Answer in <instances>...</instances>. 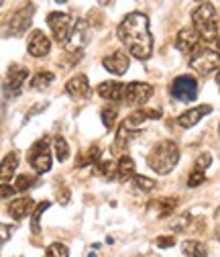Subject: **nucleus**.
Here are the masks:
<instances>
[{
	"mask_svg": "<svg viewBox=\"0 0 220 257\" xmlns=\"http://www.w3.org/2000/svg\"><path fill=\"white\" fill-rule=\"evenodd\" d=\"M153 96V86L145 82H131L127 84V92H124V102L129 106H143Z\"/></svg>",
	"mask_w": 220,
	"mask_h": 257,
	"instance_id": "9",
	"label": "nucleus"
},
{
	"mask_svg": "<svg viewBox=\"0 0 220 257\" xmlns=\"http://www.w3.org/2000/svg\"><path fill=\"white\" fill-rule=\"evenodd\" d=\"M175 47L187 59H192L202 49V37L198 35V31L194 27H183L177 33V37H175Z\"/></svg>",
	"mask_w": 220,
	"mask_h": 257,
	"instance_id": "7",
	"label": "nucleus"
},
{
	"mask_svg": "<svg viewBox=\"0 0 220 257\" xmlns=\"http://www.w3.org/2000/svg\"><path fill=\"white\" fill-rule=\"evenodd\" d=\"M35 208H37V206H35L33 198H31V196H21V198H17V200L11 202L9 214H11L15 220H21V218H25L27 214L35 212Z\"/></svg>",
	"mask_w": 220,
	"mask_h": 257,
	"instance_id": "19",
	"label": "nucleus"
},
{
	"mask_svg": "<svg viewBox=\"0 0 220 257\" xmlns=\"http://www.w3.org/2000/svg\"><path fill=\"white\" fill-rule=\"evenodd\" d=\"M57 200H59V204H68L70 202V190L68 188H59L57 190Z\"/></svg>",
	"mask_w": 220,
	"mask_h": 257,
	"instance_id": "37",
	"label": "nucleus"
},
{
	"mask_svg": "<svg viewBox=\"0 0 220 257\" xmlns=\"http://www.w3.org/2000/svg\"><path fill=\"white\" fill-rule=\"evenodd\" d=\"M49 206H51L49 200H43V202L37 204V208H35V212H33V222H31V231H33V233H41V214H43Z\"/></svg>",
	"mask_w": 220,
	"mask_h": 257,
	"instance_id": "27",
	"label": "nucleus"
},
{
	"mask_svg": "<svg viewBox=\"0 0 220 257\" xmlns=\"http://www.w3.org/2000/svg\"><path fill=\"white\" fill-rule=\"evenodd\" d=\"M179 162V147L175 141H159L147 155V164L155 174H169Z\"/></svg>",
	"mask_w": 220,
	"mask_h": 257,
	"instance_id": "2",
	"label": "nucleus"
},
{
	"mask_svg": "<svg viewBox=\"0 0 220 257\" xmlns=\"http://www.w3.org/2000/svg\"><path fill=\"white\" fill-rule=\"evenodd\" d=\"M53 151H55V157L59 159V162H66V159L70 157V145L61 135H57L53 139Z\"/></svg>",
	"mask_w": 220,
	"mask_h": 257,
	"instance_id": "26",
	"label": "nucleus"
},
{
	"mask_svg": "<svg viewBox=\"0 0 220 257\" xmlns=\"http://www.w3.org/2000/svg\"><path fill=\"white\" fill-rule=\"evenodd\" d=\"M35 184H37V178L29 176V174H21V176L17 178V182H15V188H17V192H25V190H29L31 186H35Z\"/></svg>",
	"mask_w": 220,
	"mask_h": 257,
	"instance_id": "32",
	"label": "nucleus"
},
{
	"mask_svg": "<svg viewBox=\"0 0 220 257\" xmlns=\"http://www.w3.org/2000/svg\"><path fill=\"white\" fill-rule=\"evenodd\" d=\"M210 164H212V157H210V153H200V155H198V159H196V170L204 172V170H206Z\"/></svg>",
	"mask_w": 220,
	"mask_h": 257,
	"instance_id": "35",
	"label": "nucleus"
},
{
	"mask_svg": "<svg viewBox=\"0 0 220 257\" xmlns=\"http://www.w3.org/2000/svg\"><path fill=\"white\" fill-rule=\"evenodd\" d=\"M216 43H218V47H220V37H218V41H216Z\"/></svg>",
	"mask_w": 220,
	"mask_h": 257,
	"instance_id": "40",
	"label": "nucleus"
},
{
	"mask_svg": "<svg viewBox=\"0 0 220 257\" xmlns=\"http://www.w3.org/2000/svg\"><path fill=\"white\" fill-rule=\"evenodd\" d=\"M68 255H70V249L64 243H51L45 249V257H68Z\"/></svg>",
	"mask_w": 220,
	"mask_h": 257,
	"instance_id": "31",
	"label": "nucleus"
},
{
	"mask_svg": "<svg viewBox=\"0 0 220 257\" xmlns=\"http://www.w3.org/2000/svg\"><path fill=\"white\" fill-rule=\"evenodd\" d=\"M0 190H3V192H0V196H3V198H9V196H13L15 192H17V188H15V186H11L9 182H5Z\"/></svg>",
	"mask_w": 220,
	"mask_h": 257,
	"instance_id": "38",
	"label": "nucleus"
},
{
	"mask_svg": "<svg viewBox=\"0 0 220 257\" xmlns=\"http://www.w3.org/2000/svg\"><path fill=\"white\" fill-rule=\"evenodd\" d=\"M149 118H161V110L159 108H137L133 114H129L127 118H124L122 124L127 128H131V131H135V128H139Z\"/></svg>",
	"mask_w": 220,
	"mask_h": 257,
	"instance_id": "18",
	"label": "nucleus"
},
{
	"mask_svg": "<svg viewBox=\"0 0 220 257\" xmlns=\"http://www.w3.org/2000/svg\"><path fill=\"white\" fill-rule=\"evenodd\" d=\"M171 96L179 102H192L198 98V82L192 76H177L171 82Z\"/></svg>",
	"mask_w": 220,
	"mask_h": 257,
	"instance_id": "8",
	"label": "nucleus"
},
{
	"mask_svg": "<svg viewBox=\"0 0 220 257\" xmlns=\"http://www.w3.org/2000/svg\"><path fill=\"white\" fill-rule=\"evenodd\" d=\"M31 17H33V5H29L27 9L17 11V13L11 17V23H9V33H7V35H13V37L23 35L25 31L31 27Z\"/></svg>",
	"mask_w": 220,
	"mask_h": 257,
	"instance_id": "11",
	"label": "nucleus"
},
{
	"mask_svg": "<svg viewBox=\"0 0 220 257\" xmlns=\"http://www.w3.org/2000/svg\"><path fill=\"white\" fill-rule=\"evenodd\" d=\"M175 204H177V198H161L157 202H151V206H159V214L161 216H167L169 212H173Z\"/></svg>",
	"mask_w": 220,
	"mask_h": 257,
	"instance_id": "30",
	"label": "nucleus"
},
{
	"mask_svg": "<svg viewBox=\"0 0 220 257\" xmlns=\"http://www.w3.org/2000/svg\"><path fill=\"white\" fill-rule=\"evenodd\" d=\"M204 180H206V174L200 172V170H194V172L190 174V178H187V186H190V188H196V186H200Z\"/></svg>",
	"mask_w": 220,
	"mask_h": 257,
	"instance_id": "33",
	"label": "nucleus"
},
{
	"mask_svg": "<svg viewBox=\"0 0 220 257\" xmlns=\"http://www.w3.org/2000/svg\"><path fill=\"white\" fill-rule=\"evenodd\" d=\"M29 164L37 174H45L51 170V153H49V141L47 137L39 139L33 147L29 149Z\"/></svg>",
	"mask_w": 220,
	"mask_h": 257,
	"instance_id": "6",
	"label": "nucleus"
},
{
	"mask_svg": "<svg viewBox=\"0 0 220 257\" xmlns=\"http://www.w3.org/2000/svg\"><path fill=\"white\" fill-rule=\"evenodd\" d=\"M66 92L72 96V98H76V100H86V98H90V96H92L90 82H88V78L84 74H78L72 80H68Z\"/></svg>",
	"mask_w": 220,
	"mask_h": 257,
	"instance_id": "14",
	"label": "nucleus"
},
{
	"mask_svg": "<svg viewBox=\"0 0 220 257\" xmlns=\"http://www.w3.org/2000/svg\"><path fill=\"white\" fill-rule=\"evenodd\" d=\"M98 174L102 178H106V180H112V178L118 176V164L110 162V159H104V162L98 164Z\"/></svg>",
	"mask_w": 220,
	"mask_h": 257,
	"instance_id": "28",
	"label": "nucleus"
},
{
	"mask_svg": "<svg viewBox=\"0 0 220 257\" xmlns=\"http://www.w3.org/2000/svg\"><path fill=\"white\" fill-rule=\"evenodd\" d=\"M216 82H218V86H220V74H218V76H216Z\"/></svg>",
	"mask_w": 220,
	"mask_h": 257,
	"instance_id": "39",
	"label": "nucleus"
},
{
	"mask_svg": "<svg viewBox=\"0 0 220 257\" xmlns=\"http://www.w3.org/2000/svg\"><path fill=\"white\" fill-rule=\"evenodd\" d=\"M212 112V106L210 104H200V106H196V108H190V110H185V112H181L179 116H177V124L181 126V128H192V126H196L206 114H210Z\"/></svg>",
	"mask_w": 220,
	"mask_h": 257,
	"instance_id": "16",
	"label": "nucleus"
},
{
	"mask_svg": "<svg viewBox=\"0 0 220 257\" xmlns=\"http://www.w3.org/2000/svg\"><path fill=\"white\" fill-rule=\"evenodd\" d=\"M155 245L161 247V249H167V247H173L175 245V239L173 237H157L155 239Z\"/></svg>",
	"mask_w": 220,
	"mask_h": 257,
	"instance_id": "36",
	"label": "nucleus"
},
{
	"mask_svg": "<svg viewBox=\"0 0 220 257\" xmlns=\"http://www.w3.org/2000/svg\"><path fill=\"white\" fill-rule=\"evenodd\" d=\"M133 184H135V188L137 190H141V192H153L155 188H157V182L153 180V178H147V176H135V180H133Z\"/></svg>",
	"mask_w": 220,
	"mask_h": 257,
	"instance_id": "29",
	"label": "nucleus"
},
{
	"mask_svg": "<svg viewBox=\"0 0 220 257\" xmlns=\"http://www.w3.org/2000/svg\"><path fill=\"white\" fill-rule=\"evenodd\" d=\"M218 133H220V122H218Z\"/></svg>",
	"mask_w": 220,
	"mask_h": 257,
	"instance_id": "41",
	"label": "nucleus"
},
{
	"mask_svg": "<svg viewBox=\"0 0 220 257\" xmlns=\"http://www.w3.org/2000/svg\"><path fill=\"white\" fill-rule=\"evenodd\" d=\"M187 220H190V214H181L179 218H175L173 222H169V227L175 229V231H183V229H187V224H190Z\"/></svg>",
	"mask_w": 220,
	"mask_h": 257,
	"instance_id": "34",
	"label": "nucleus"
},
{
	"mask_svg": "<svg viewBox=\"0 0 220 257\" xmlns=\"http://www.w3.org/2000/svg\"><path fill=\"white\" fill-rule=\"evenodd\" d=\"M96 92H98V96H102V98L108 102H120V100H124L127 86L120 84V82H102V84H98Z\"/></svg>",
	"mask_w": 220,
	"mask_h": 257,
	"instance_id": "17",
	"label": "nucleus"
},
{
	"mask_svg": "<svg viewBox=\"0 0 220 257\" xmlns=\"http://www.w3.org/2000/svg\"><path fill=\"white\" fill-rule=\"evenodd\" d=\"M17 166H19V153H9L5 159H3V170H0V176H3V184L17 172Z\"/></svg>",
	"mask_w": 220,
	"mask_h": 257,
	"instance_id": "22",
	"label": "nucleus"
},
{
	"mask_svg": "<svg viewBox=\"0 0 220 257\" xmlns=\"http://www.w3.org/2000/svg\"><path fill=\"white\" fill-rule=\"evenodd\" d=\"M27 76H29V70L23 68V66H11L9 70V78H7V84H5V90L9 96H19L21 90H23V84L27 82Z\"/></svg>",
	"mask_w": 220,
	"mask_h": 257,
	"instance_id": "13",
	"label": "nucleus"
},
{
	"mask_svg": "<svg viewBox=\"0 0 220 257\" xmlns=\"http://www.w3.org/2000/svg\"><path fill=\"white\" fill-rule=\"evenodd\" d=\"M116 35L120 43L124 45L127 53H131L135 59H149L153 53V37L149 31V19L147 15L135 11L124 17L116 29Z\"/></svg>",
	"mask_w": 220,
	"mask_h": 257,
	"instance_id": "1",
	"label": "nucleus"
},
{
	"mask_svg": "<svg viewBox=\"0 0 220 257\" xmlns=\"http://www.w3.org/2000/svg\"><path fill=\"white\" fill-rule=\"evenodd\" d=\"M88 164H100V149H98V147H90L88 151H84V153L80 155V159L76 162L78 168H84V166H88Z\"/></svg>",
	"mask_w": 220,
	"mask_h": 257,
	"instance_id": "24",
	"label": "nucleus"
},
{
	"mask_svg": "<svg viewBox=\"0 0 220 257\" xmlns=\"http://www.w3.org/2000/svg\"><path fill=\"white\" fill-rule=\"evenodd\" d=\"M55 76L51 72H37L33 76V80H31V88L33 90H47L51 84H53Z\"/></svg>",
	"mask_w": 220,
	"mask_h": 257,
	"instance_id": "23",
	"label": "nucleus"
},
{
	"mask_svg": "<svg viewBox=\"0 0 220 257\" xmlns=\"http://www.w3.org/2000/svg\"><path fill=\"white\" fill-rule=\"evenodd\" d=\"M27 49L33 57H45L51 51V41H49V37L43 33V31H33L31 37H29Z\"/></svg>",
	"mask_w": 220,
	"mask_h": 257,
	"instance_id": "15",
	"label": "nucleus"
},
{
	"mask_svg": "<svg viewBox=\"0 0 220 257\" xmlns=\"http://www.w3.org/2000/svg\"><path fill=\"white\" fill-rule=\"evenodd\" d=\"M100 118H102V124L108 128V131H112L114 124H116V118H118V108L112 106V104L104 106L102 112H100Z\"/></svg>",
	"mask_w": 220,
	"mask_h": 257,
	"instance_id": "25",
	"label": "nucleus"
},
{
	"mask_svg": "<svg viewBox=\"0 0 220 257\" xmlns=\"http://www.w3.org/2000/svg\"><path fill=\"white\" fill-rule=\"evenodd\" d=\"M102 66H104V68H106L110 74L120 76V74L127 72V70H129V66H131L129 53H127V51H122V49L112 51L110 55H106V57L102 59Z\"/></svg>",
	"mask_w": 220,
	"mask_h": 257,
	"instance_id": "12",
	"label": "nucleus"
},
{
	"mask_svg": "<svg viewBox=\"0 0 220 257\" xmlns=\"http://www.w3.org/2000/svg\"><path fill=\"white\" fill-rule=\"evenodd\" d=\"M190 68L198 74V76H210V74H216L220 72V53L214 51V49H208V47H202L192 59H187Z\"/></svg>",
	"mask_w": 220,
	"mask_h": 257,
	"instance_id": "5",
	"label": "nucleus"
},
{
	"mask_svg": "<svg viewBox=\"0 0 220 257\" xmlns=\"http://www.w3.org/2000/svg\"><path fill=\"white\" fill-rule=\"evenodd\" d=\"M88 37H90V27L86 21H76V27H74V33L70 37V43L66 45L68 53H74L76 57H82V49L86 47L88 43Z\"/></svg>",
	"mask_w": 220,
	"mask_h": 257,
	"instance_id": "10",
	"label": "nucleus"
},
{
	"mask_svg": "<svg viewBox=\"0 0 220 257\" xmlns=\"http://www.w3.org/2000/svg\"><path fill=\"white\" fill-rule=\"evenodd\" d=\"M181 251H183V255H187V257H206V255H208L206 245L200 243V241H183V243H181Z\"/></svg>",
	"mask_w": 220,
	"mask_h": 257,
	"instance_id": "21",
	"label": "nucleus"
},
{
	"mask_svg": "<svg viewBox=\"0 0 220 257\" xmlns=\"http://www.w3.org/2000/svg\"><path fill=\"white\" fill-rule=\"evenodd\" d=\"M192 23H194V29L198 31V35L202 39H206L208 43L218 41L220 19H218V13H216L212 3H200L192 13Z\"/></svg>",
	"mask_w": 220,
	"mask_h": 257,
	"instance_id": "3",
	"label": "nucleus"
},
{
	"mask_svg": "<svg viewBox=\"0 0 220 257\" xmlns=\"http://www.w3.org/2000/svg\"><path fill=\"white\" fill-rule=\"evenodd\" d=\"M47 27L51 29V35H53V39H55L57 43L68 45L76 25H74L72 15L59 13V11H57V13H49V15H47Z\"/></svg>",
	"mask_w": 220,
	"mask_h": 257,
	"instance_id": "4",
	"label": "nucleus"
},
{
	"mask_svg": "<svg viewBox=\"0 0 220 257\" xmlns=\"http://www.w3.org/2000/svg\"><path fill=\"white\" fill-rule=\"evenodd\" d=\"M135 162H133V157H129V155H124V157H120L118 159V180L120 182H131V180H135Z\"/></svg>",
	"mask_w": 220,
	"mask_h": 257,
	"instance_id": "20",
	"label": "nucleus"
}]
</instances>
